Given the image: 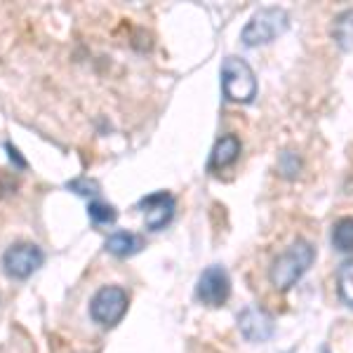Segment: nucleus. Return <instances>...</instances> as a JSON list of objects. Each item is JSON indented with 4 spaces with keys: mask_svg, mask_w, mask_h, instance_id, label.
<instances>
[{
    "mask_svg": "<svg viewBox=\"0 0 353 353\" xmlns=\"http://www.w3.org/2000/svg\"><path fill=\"white\" fill-rule=\"evenodd\" d=\"M313 259H316V252H313L311 243L306 241H297L292 243L285 252L281 254L276 261H273L269 278L276 290H290L294 283L304 276L306 271L311 269Z\"/></svg>",
    "mask_w": 353,
    "mask_h": 353,
    "instance_id": "f257e3e1",
    "label": "nucleus"
},
{
    "mask_svg": "<svg viewBox=\"0 0 353 353\" xmlns=\"http://www.w3.org/2000/svg\"><path fill=\"white\" fill-rule=\"evenodd\" d=\"M221 90H224L226 99L231 101H248L254 99L257 94V78L250 64L241 57H226L221 64Z\"/></svg>",
    "mask_w": 353,
    "mask_h": 353,
    "instance_id": "f03ea898",
    "label": "nucleus"
},
{
    "mask_svg": "<svg viewBox=\"0 0 353 353\" xmlns=\"http://www.w3.org/2000/svg\"><path fill=\"white\" fill-rule=\"evenodd\" d=\"M288 12L283 8H264L259 10L252 19L248 21V26L243 28V43L254 48V45L271 43L276 36L288 31Z\"/></svg>",
    "mask_w": 353,
    "mask_h": 353,
    "instance_id": "7ed1b4c3",
    "label": "nucleus"
},
{
    "mask_svg": "<svg viewBox=\"0 0 353 353\" xmlns=\"http://www.w3.org/2000/svg\"><path fill=\"white\" fill-rule=\"evenodd\" d=\"M130 297L123 288L118 285H106L94 294L90 301V316L94 323L104 327H113L123 321V316L128 313Z\"/></svg>",
    "mask_w": 353,
    "mask_h": 353,
    "instance_id": "20e7f679",
    "label": "nucleus"
},
{
    "mask_svg": "<svg viewBox=\"0 0 353 353\" xmlns=\"http://www.w3.org/2000/svg\"><path fill=\"white\" fill-rule=\"evenodd\" d=\"M45 261V254L33 243H17L5 250L3 254V271L10 278H28L33 271H38Z\"/></svg>",
    "mask_w": 353,
    "mask_h": 353,
    "instance_id": "39448f33",
    "label": "nucleus"
},
{
    "mask_svg": "<svg viewBox=\"0 0 353 353\" xmlns=\"http://www.w3.org/2000/svg\"><path fill=\"white\" fill-rule=\"evenodd\" d=\"M231 294V278L221 266H210L201 273L196 285V297L205 306H221Z\"/></svg>",
    "mask_w": 353,
    "mask_h": 353,
    "instance_id": "423d86ee",
    "label": "nucleus"
},
{
    "mask_svg": "<svg viewBox=\"0 0 353 353\" xmlns=\"http://www.w3.org/2000/svg\"><path fill=\"white\" fill-rule=\"evenodd\" d=\"M139 208L144 210V214H146V226H149L151 231H161L165 224L172 221L176 203L168 191H158V193H151V196L141 198Z\"/></svg>",
    "mask_w": 353,
    "mask_h": 353,
    "instance_id": "0eeeda50",
    "label": "nucleus"
},
{
    "mask_svg": "<svg viewBox=\"0 0 353 353\" xmlns=\"http://www.w3.org/2000/svg\"><path fill=\"white\" fill-rule=\"evenodd\" d=\"M238 327L248 341H266L273 334V321L259 309H245L238 316Z\"/></svg>",
    "mask_w": 353,
    "mask_h": 353,
    "instance_id": "6e6552de",
    "label": "nucleus"
},
{
    "mask_svg": "<svg viewBox=\"0 0 353 353\" xmlns=\"http://www.w3.org/2000/svg\"><path fill=\"white\" fill-rule=\"evenodd\" d=\"M238 153H241V139L236 134H226L214 144L212 156H210V170H224L231 163H236Z\"/></svg>",
    "mask_w": 353,
    "mask_h": 353,
    "instance_id": "1a4fd4ad",
    "label": "nucleus"
},
{
    "mask_svg": "<svg viewBox=\"0 0 353 353\" xmlns=\"http://www.w3.org/2000/svg\"><path fill=\"white\" fill-rule=\"evenodd\" d=\"M141 248V241L134 236V233H128V231H118L106 241V250L116 257H130V254L139 252Z\"/></svg>",
    "mask_w": 353,
    "mask_h": 353,
    "instance_id": "9d476101",
    "label": "nucleus"
},
{
    "mask_svg": "<svg viewBox=\"0 0 353 353\" xmlns=\"http://www.w3.org/2000/svg\"><path fill=\"white\" fill-rule=\"evenodd\" d=\"M332 36L339 48L346 50V52L353 48V10H346V12H341L337 17L334 28H332Z\"/></svg>",
    "mask_w": 353,
    "mask_h": 353,
    "instance_id": "9b49d317",
    "label": "nucleus"
},
{
    "mask_svg": "<svg viewBox=\"0 0 353 353\" xmlns=\"http://www.w3.org/2000/svg\"><path fill=\"white\" fill-rule=\"evenodd\" d=\"M332 243L341 252H353V217H344L334 224Z\"/></svg>",
    "mask_w": 353,
    "mask_h": 353,
    "instance_id": "f8f14e48",
    "label": "nucleus"
},
{
    "mask_svg": "<svg viewBox=\"0 0 353 353\" xmlns=\"http://www.w3.org/2000/svg\"><path fill=\"white\" fill-rule=\"evenodd\" d=\"M337 290H339V297L349 306H353V261L341 264V269L337 273Z\"/></svg>",
    "mask_w": 353,
    "mask_h": 353,
    "instance_id": "ddd939ff",
    "label": "nucleus"
},
{
    "mask_svg": "<svg viewBox=\"0 0 353 353\" xmlns=\"http://www.w3.org/2000/svg\"><path fill=\"white\" fill-rule=\"evenodd\" d=\"M88 214H90V219H92L94 224H113V221H116V217H118L116 210H113L111 205L99 203V201L90 203Z\"/></svg>",
    "mask_w": 353,
    "mask_h": 353,
    "instance_id": "4468645a",
    "label": "nucleus"
},
{
    "mask_svg": "<svg viewBox=\"0 0 353 353\" xmlns=\"http://www.w3.org/2000/svg\"><path fill=\"white\" fill-rule=\"evenodd\" d=\"M68 189L81 193V196H94V193L99 191V186L90 179H76V181H68Z\"/></svg>",
    "mask_w": 353,
    "mask_h": 353,
    "instance_id": "2eb2a0df",
    "label": "nucleus"
},
{
    "mask_svg": "<svg viewBox=\"0 0 353 353\" xmlns=\"http://www.w3.org/2000/svg\"><path fill=\"white\" fill-rule=\"evenodd\" d=\"M281 170H283V174L292 176L299 170L297 156H292V153H283V156H281Z\"/></svg>",
    "mask_w": 353,
    "mask_h": 353,
    "instance_id": "dca6fc26",
    "label": "nucleus"
},
{
    "mask_svg": "<svg viewBox=\"0 0 353 353\" xmlns=\"http://www.w3.org/2000/svg\"><path fill=\"white\" fill-rule=\"evenodd\" d=\"M5 151H8L10 161H12V163L17 165V168H19V170H26V161L19 156V149H17V146H12V144H5Z\"/></svg>",
    "mask_w": 353,
    "mask_h": 353,
    "instance_id": "f3484780",
    "label": "nucleus"
}]
</instances>
